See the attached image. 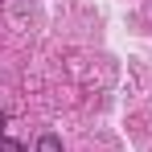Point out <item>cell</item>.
<instances>
[{
    "instance_id": "obj_1",
    "label": "cell",
    "mask_w": 152,
    "mask_h": 152,
    "mask_svg": "<svg viewBox=\"0 0 152 152\" xmlns=\"http://www.w3.org/2000/svg\"><path fill=\"white\" fill-rule=\"evenodd\" d=\"M37 152H62V140H58L53 132H45V136L37 140Z\"/></svg>"
},
{
    "instance_id": "obj_2",
    "label": "cell",
    "mask_w": 152,
    "mask_h": 152,
    "mask_svg": "<svg viewBox=\"0 0 152 152\" xmlns=\"http://www.w3.org/2000/svg\"><path fill=\"white\" fill-rule=\"evenodd\" d=\"M0 152H25V144H17V140H0Z\"/></svg>"
},
{
    "instance_id": "obj_3",
    "label": "cell",
    "mask_w": 152,
    "mask_h": 152,
    "mask_svg": "<svg viewBox=\"0 0 152 152\" xmlns=\"http://www.w3.org/2000/svg\"><path fill=\"white\" fill-rule=\"evenodd\" d=\"M0 132H4V115H0Z\"/></svg>"
},
{
    "instance_id": "obj_4",
    "label": "cell",
    "mask_w": 152,
    "mask_h": 152,
    "mask_svg": "<svg viewBox=\"0 0 152 152\" xmlns=\"http://www.w3.org/2000/svg\"><path fill=\"white\" fill-rule=\"evenodd\" d=\"M0 140H4V136H0Z\"/></svg>"
}]
</instances>
